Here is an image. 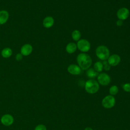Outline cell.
Returning a JSON list of instances; mask_svg holds the SVG:
<instances>
[{"label":"cell","instance_id":"obj_1","mask_svg":"<svg viewBox=\"0 0 130 130\" xmlns=\"http://www.w3.org/2000/svg\"><path fill=\"white\" fill-rule=\"evenodd\" d=\"M77 61L80 68L83 70L88 69L92 64V59L90 56L84 53L78 54Z\"/></svg>","mask_w":130,"mask_h":130},{"label":"cell","instance_id":"obj_2","mask_svg":"<svg viewBox=\"0 0 130 130\" xmlns=\"http://www.w3.org/2000/svg\"><path fill=\"white\" fill-rule=\"evenodd\" d=\"M99 88V83L95 80L90 79L85 82V89L88 93L94 94L98 92Z\"/></svg>","mask_w":130,"mask_h":130},{"label":"cell","instance_id":"obj_3","mask_svg":"<svg viewBox=\"0 0 130 130\" xmlns=\"http://www.w3.org/2000/svg\"><path fill=\"white\" fill-rule=\"evenodd\" d=\"M95 54L96 56L101 60H106L109 57L110 51L106 46L101 45L96 48Z\"/></svg>","mask_w":130,"mask_h":130},{"label":"cell","instance_id":"obj_4","mask_svg":"<svg viewBox=\"0 0 130 130\" xmlns=\"http://www.w3.org/2000/svg\"><path fill=\"white\" fill-rule=\"evenodd\" d=\"M102 104L104 108L110 109L114 106L115 104V99L113 95H107L103 99Z\"/></svg>","mask_w":130,"mask_h":130},{"label":"cell","instance_id":"obj_5","mask_svg":"<svg viewBox=\"0 0 130 130\" xmlns=\"http://www.w3.org/2000/svg\"><path fill=\"white\" fill-rule=\"evenodd\" d=\"M77 47L80 51L86 52L90 49V44L87 40L81 39L78 41Z\"/></svg>","mask_w":130,"mask_h":130},{"label":"cell","instance_id":"obj_6","mask_svg":"<svg viewBox=\"0 0 130 130\" xmlns=\"http://www.w3.org/2000/svg\"><path fill=\"white\" fill-rule=\"evenodd\" d=\"M98 83L101 85L103 86H106L108 85L110 81V77L106 73H101L99 74L98 76Z\"/></svg>","mask_w":130,"mask_h":130},{"label":"cell","instance_id":"obj_7","mask_svg":"<svg viewBox=\"0 0 130 130\" xmlns=\"http://www.w3.org/2000/svg\"><path fill=\"white\" fill-rule=\"evenodd\" d=\"M129 11L126 8H121L119 9L117 12L118 18L121 20H126L129 16Z\"/></svg>","mask_w":130,"mask_h":130},{"label":"cell","instance_id":"obj_8","mask_svg":"<svg viewBox=\"0 0 130 130\" xmlns=\"http://www.w3.org/2000/svg\"><path fill=\"white\" fill-rule=\"evenodd\" d=\"M120 57L117 54H113L108 58V62L111 66H116L120 62Z\"/></svg>","mask_w":130,"mask_h":130},{"label":"cell","instance_id":"obj_9","mask_svg":"<svg viewBox=\"0 0 130 130\" xmlns=\"http://www.w3.org/2000/svg\"><path fill=\"white\" fill-rule=\"evenodd\" d=\"M32 50V46L30 44H25L21 47L20 53L23 56H28L31 53Z\"/></svg>","mask_w":130,"mask_h":130},{"label":"cell","instance_id":"obj_10","mask_svg":"<svg viewBox=\"0 0 130 130\" xmlns=\"http://www.w3.org/2000/svg\"><path fill=\"white\" fill-rule=\"evenodd\" d=\"M1 122L4 125L9 126L14 122L13 116L10 114H5L1 118Z\"/></svg>","mask_w":130,"mask_h":130},{"label":"cell","instance_id":"obj_11","mask_svg":"<svg viewBox=\"0 0 130 130\" xmlns=\"http://www.w3.org/2000/svg\"><path fill=\"white\" fill-rule=\"evenodd\" d=\"M68 71L70 74L74 75H77L80 74L81 72V69L79 66L72 64L70 65L68 67Z\"/></svg>","mask_w":130,"mask_h":130},{"label":"cell","instance_id":"obj_12","mask_svg":"<svg viewBox=\"0 0 130 130\" xmlns=\"http://www.w3.org/2000/svg\"><path fill=\"white\" fill-rule=\"evenodd\" d=\"M54 22V20L53 18L51 16H47L46 17L43 21V25L44 27L48 28L51 27Z\"/></svg>","mask_w":130,"mask_h":130},{"label":"cell","instance_id":"obj_13","mask_svg":"<svg viewBox=\"0 0 130 130\" xmlns=\"http://www.w3.org/2000/svg\"><path fill=\"white\" fill-rule=\"evenodd\" d=\"M9 14L6 10L0 11V24L2 25L5 24L8 20Z\"/></svg>","mask_w":130,"mask_h":130},{"label":"cell","instance_id":"obj_14","mask_svg":"<svg viewBox=\"0 0 130 130\" xmlns=\"http://www.w3.org/2000/svg\"><path fill=\"white\" fill-rule=\"evenodd\" d=\"M77 48V45L73 42H71L67 44L66 47V50L68 53L72 54L76 51Z\"/></svg>","mask_w":130,"mask_h":130},{"label":"cell","instance_id":"obj_15","mask_svg":"<svg viewBox=\"0 0 130 130\" xmlns=\"http://www.w3.org/2000/svg\"><path fill=\"white\" fill-rule=\"evenodd\" d=\"M1 54L4 58H9L12 54V50L10 48L6 47L2 50L1 52Z\"/></svg>","mask_w":130,"mask_h":130},{"label":"cell","instance_id":"obj_16","mask_svg":"<svg viewBox=\"0 0 130 130\" xmlns=\"http://www.w3.org/2000/svg\"><path fill=\"white\" fill-rule=\"evenodd\" d=\"M87 76L90 78H94L97 76H98L99 73L96 72L94 69H89L87 70L86 72Z\"/></svg>","mask_w":130,"mask_h":130},{"label":"cell","instance_id":"obj_17","mask_svg":"<svg viewBox=\"0 0 130 130\" xmlns=\"http://www.w3.org/2000/svg\"><path fill=\"white\" fill-rule=\"evenodd\" d=\"M104 69L103 64L100 61H97L94 64V70L97 72H101Z\"/></svg>","mask_w":130,"mask_h":130},{"label":"cell","instance_id":"obj_18","mask_svg":"<svg viewBox=\"0 0 130 130\" xmlns=\"http://www.w3.org/2000/svg\"><path fill=\"white\" fill-rule=\"evenodd\" d=\"M81 32L78 30H75L72 32V39L75 41H78L81 38Z\"/></svg>","mask_w":130,"mask_h":130},{"label":"cell","instance_id":"obj_19","mask_svg":"<svg viewBox=\"0 0 130 130\" xmlns=\"http://www.w3.org/2000/svg\"><path fill=\"white\" fill-rule=\"evenodd\" d=\"M118 92V88L116 85L112 86L109 89V93L111 95H116Z\"/></svg>","mask_w":130,"mask_h":130},{"label":"cell","instance_id":"obj_20","mask_svg":"<svg viewBox=\"0 0 130 130\" xmlns=\"http://www.w3.org/2000/svg\"><path fill=\"white\" fill-rule=\"evenodd\" d=\"M103 67H104V69L106 70V71H109L110 70V68H111V66L108 63V61H107L106 60H104L103 62Z\"/></svg>","mask_w":130,"mask_h":130},{"label":"cell","instance_id":"obj_21","mask_svg":"<svg viewBox=\"0 0 130 130\" xmlns=\"http://www.w3.org/2000/svg\"><path fill=\"white\" fill-rule=\"evenodd\" d=\"M123 90L127 92H130V83H127L123 85L122 86Z\"/></svg>","mask_w":130,"mask_h":130},{"label":"cell","instance_id":"obj_22","mask_svg":"<svg viewBox=\"0 0 130 130\" xmlns=\"http://www.w3.org/2000/svg\"><path fill=\"white\" fill-rule=\"evenodd\" d=\"M35 130H47V128L44 125L39 124L35 127Z\"/></svg>","mask_w":130,"mask_h":130},{"label":"cell","instance_id":"obj_23","mask_svg":"<svg viewBox=\"0 0 130 130\" xmlns=\"http://www.w3.org/2000/svg\"><path fill=\"white\" fill-rule=\"evenodd\" d=\"M23 55H22V54L21 53H18L16 56H15V58L17 61H20L21 60H22V58H23Z\"/></svg>","mask_w":130,"mask_h":130},{"label":"cell","instance_id":"obj_24","mask_svg":"<svg viewBox=\"0 0 130 130\" xmlns=\"http://www.w3.org/2000/svg\"><path fill=\"white\" fill-rule=\"evenodd\" d=\"M116 24H117V25L118 26H122V25H123V21H122V20L119 19L117 21V22H116Z\"/></svg>","mask_w":130,"mask_h":130},{"label":"cell","instance_id":"obj_25","mask_svg":"<svg viewBox=\"0 0 130 130\" xmlns=\"http://www.w3.org/2000/svg\"><path fill=\"white\" fill-rule=\"evenodd\" d=\"M84 130H93L92 128L90 127H86Z\"/></svg>","mask_w":130,"mask_h":130}]
</instances>
